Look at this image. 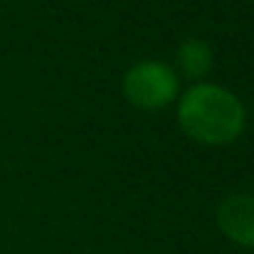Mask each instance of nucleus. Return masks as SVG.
I'll return each mask as SVG.
<instances>
[{"label":"nucleus","mask_w":254,"mask_h":254,"mask_svg":"<svg viewBox=\"0 0 254 254\" xmlns=\"http://www.w3.org/2000/svg\"><path fill=\"white\" fill-rule=\"evenodd\" d=\"M178 124L200 146H230L247 126V109L230 89L197 82L178 99Z\"/></svg>","instance_id":"1"},{"label":"nucleus","mask_w":254,"mask_h":254,"mask_svg":"<svg viewBox=\"0 0 254 254\" xmlns=\"http://www.w3.org/2000/svg\"><path fill=\"white\" fill-rule=\"evenodd\" d=\"M178 74L166 62L141 60L124 74V96L143 111H161L178 99Z\"/></svg>","instance_id":"2"},{"label":"nucleus","mask_w":254,"mask_h":254,"mask_svg":"<svg viewBox=\"0 0 254 254\" xmlns=\"http://www.w3.org/2000/svg\"><path fill=\"white\" fill-rule=\"evenodd\" d=\"M217 225L230 242L254 250V195H227L217 207Z\"/></svg>","instance_id":"3"},{"label":"nucleus","mask_w":254,"mask_h":254,"mask_svg":"<svg viewBox=\"0 0 254 254\" xmlns=\"http://www.w3.org/2000/svg\"><path fill=\"white\" fill-rule=\"evenodd\" d=\"M175 64H178V72L185 77V79H192L195 84L202 82L210 69H212V50L205 40H197V37H190L185 40L180 47H178V55H175Z\"/></svg>","instance_id":"4"}]
</instances>
